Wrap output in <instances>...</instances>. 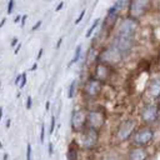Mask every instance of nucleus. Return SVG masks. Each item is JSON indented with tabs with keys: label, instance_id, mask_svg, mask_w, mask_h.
<instances>
[{
	"label": "nucleus",
	"instance_id": "nucleus-38",
	"mask_svg": "<svg viewBox=\"0 0 160 160\" xmlns=\"http://www.w3.org/2000/svg\"><path fill=\"white\" fill-rule=\"evenodd\" d=\"M5 21H6V19H3V20H1V24H0V28H3L4 24H5Z\"/></svg>",
	"mask_w": 160,
	"mask_h": 160
},
{
	"label": "nucleus",
	"instance_id": "nucleus-24",
	"mask_svg": "<svg viewBox=\"0 0 160 160\" xmlns=\"http://www.w3.org/2000/svg\"><path fill=\"white\" fill-rule=\"evenodd\" d=\"M41 135H40V141H41V143H44V138H45V125H41Z\"/></svg>",
	"mask_w": 160,
	"mask_h": 160
},
{
	"label": "nucleus",
	"instance_id": "nucleus-10",
	"mask_svg": "<svg viewBox=\"0 0 160 160\" xmlns=\"http://www.w3.org/2000/svg\"><path fill=\"white\" fill-rule=\"evenodd\" d=\"M101 90H103V83L94 76L89 78L83 86V94L86 99H95L100 95Z\"/></svg>",
	"mask_w": 160,
	"mask_h": 160
},
{
	"label": "nucleus",
	"instance_id": "nucleus-35",
	"mask_svg": "<svg viewBox=\"0 0 160 160\" xmlns=\"http://www.w3.org/2000/svg\"><path fill=\"white\" fill-rule=\"evenodd\" d=\"M20 48H21V43H19V45H18V46L15 48V54H18V53H19V50H20Z\"/></svg>",
	"mask_w": 160,
	"mask_h": 160
},
{
	"label": "nucleus",
	"instance_id": "nucleus-33",
	"mask_svg": "<svg viewBox=\"0 0 160 160\" xmlns=\"http://www.w3.org/2000/svg\"><path fill=\"white\" fill-rule=\"evenodd\" d=\"M61 43H63V39H59V40H58V43H56V49H59L60 48V45H61Z\"/></svg>",
	"mask_w": 160,
	"mask_h": 160
},
{
	"label": "nucleus",
	"instance_id": "nucleus-36",
	"mask_svg": "<svg viewBox=\"0 0 160 160\" xmlns=\"http://www.w3.org/2000/svg\"><path fill=\"white\" fill-rule=\"evenodd\" d=\"M20 79H23V75H18V78H16V80H15V84H19V80Z\"/></svg>",
	"mask_w": 160,
	"mask_h": 160
},
{
	"label": "nucleus",
	"instance_id": "nucleus-34",
	"mask_svg": "<svg viewBox=\"0 0 160 160\" xmlns=\"http://www.w3.org/2000/svg\"><path fill=\"white\" fill-rule=\"evenodd\" d=\"M49 154L53 155V144H51V143L49 144Z\"/></svg>",
	"mask_w": 160,
	"mask_h": 160
},
{
	"label": "nucleus",
	"instance_id": "nucleus-20",
	"mask_svg": "<svg viewBox=\"0 0 160 160\" xmlns=\"http://www.w3.org/2000/svg\"><path fill=\"white\" fill-rule=\"evenodd\" d=\"M75 85H76V81H75V80H73L72 84H70V86H69V93H68V96H69V98H73V96H74Z\"/></svg>",
	"mask_w": 160,
	"mask_h": 160
},
{
	"label": "nucleus",
	"instance_id": "nucleus-7",
	"mask_svg": "<svg viewBox=\"0 0 160 160\" xmlns=\"http://www.w3.org/2000/svg\"><path fill=\"white\" fill-rule=\"evenodd\" d=\"M139 29V20L134 19L131 16H126L120 21L118 26L116 35L120 36H129V38H135V34Z\"/></svg>",
	"mask_w": 160,
	"mask_h": 160
},
{
	"label": "nucleus",
	"instance_id": "nucleus-21",
	"mask_svg": "<svg viewBox=\"0 0 160 160\" xmlns=\"http://www.w3.org/2000/svg\"><path fill=\"white\" fill-rule=\"evenodd\" d=\"M14 0H9V3H8V9H6V13L8 14H11L13 10H14Z\"/></svg>",
	"mask_w": 160,
	"mask_h": 160
},
{
	"label": "nucleus",
	"instance_id": "nucleus-5",
	"mask_svg": "<svg viewBox=\"0 0 160 160\" xmlns=\"http://www.w3.org/2000/svg\"><path fill=\"white\" fill-rule=\"evenodd\" d=\"M159 118H160V108L156 104L148 103L140 110V119L144 125L153 126L155 123H158Z\"/></svg>",
	"mask_w": 160,
	"mask_h": 160
},
{
	"label": "nucleus",
	"instance_id": "nucleus-4",
	"mask_svg": "<svg viewBox=\"0 0 160 160\" xmlns=\"http://www.w3.org/2000/svg\"><path fill=\"white\" fill-rule=\"evenodd\" d=\"M155 139V130L153 126H140L138 128L135 134L131 138V145L133 146H139V148H146L150 145Z\"/></svg>",
	"mask_w": 160,
	"mask_h": 160
},
{
	"label": "nucleus",
	"instance_id": "nucleus-19",
	"mask_svg": "<svg viewBox=\"0 0 160 160\" xmlns=\"http://www.w3.org/2000/svg\"><path fill=\"white\" fill-rule=\"evenodd\" d=\"M99 23H100V19H95V20H94V23L91 24V26L88 29V32H86V34H85V36H86V38H90V35H91L93 33H94V30L98 28Z\"/></svg>",
	"mask_w": 160,
	"mask_h": 160
},
{
	"label": "nucleus",
	"instance_id": "nucleus-2",
	"mask_svg": "<svg viewBox=\"0 0 160 160\" xmlns=\"http://www.w3.org/2000/svg\"><path fill=\"white\" fill-rule=\"evenodd\" d=\"M136 130H138L136 120L133 118H126L125 120H123L119 124V126L115 130V135H114L115 143L123 144V143H126V141L131 140V138L135 134Z\"/></svg>",
	"mask_w": 160,
	"mask_h": 160
},
{
	"label": "nucleus",
	"instance_id": "nucleus-26",
	"mask_svg": "<svg viewBox=\"0 0 160 160\" xmlns=\"http://www.w3.org/2000/svg\"><path fill=\"white\" fill-rule=\"evenodd\" d=\"M33 105V99L32 96H28V99H26V109H30Z\"/></svg>",
	"mask_w": 160,
	"mask_h": 160
},
{
	"label": "nucleus",
	"instance_id": "nucleus-32",
	"mask_svg": "<svg viewBox=\"0 0 160 160\" xmlns=\"http://www.w3.org/2000/svg\"><path fill=\"white\" fill-rule=\"evenodd\" d=\"M63 6H64V1H60V4L56 6V11H60V10H61V8H63Z\"/></svg>",
	"mask_w": 160,
	"mask_h": 160
},
{
	"label": "nucleus",
	"instance_id": "nucleus-22",
	"mask_svg": "<svg viewBox=\"0 0 160 160\" xmlns=\"http://www.w3.org/2000/svg\"><path fill=\"white\" fill-rule=\"evenodd\" d=\"M32 145L28 144L26 146V160H33V156H32Z\"/></svg>",
	"mask_w": 160,
	"mask_h": 160
},
{
	"label": "nucleus",
	"instance_id": "nucleus-1",
	"mask_svg": "<svg viewBox=\"0 0 160 160\" xmlns=\"http://www.w3.org/2000/svg\"><path fill=\"white\" fill-rule=\"evenodd\" d=\"M99 139H100L99 131L94 130V129H90V128H85L81 133L78 134V138L75 139V143L84 152H91L99 144Z\"/></svg>",
	"mask_w": 160,
	"mask_h": 160
},
{
	"label": "nucleus",
	"instance_id": "nucleus-27",
	"mask_svg": "<svg viewBox=\"0 0 160 160\" xmlns=\"http://www.w3.org/2000/svg\"><path fill=\"white\" fill-rule=\"evenodd\" d=\"M41 24H43V21H41V20H39L38 23L35 24V25L33 26V28H32V32H35V30H38V29L40 28V26H41Z\"/></svg>",
	"mask_w": 160,
	"mask_h": 160
},
{
	"label": "nucleus",
	"instance_id": "nucleus-9",
	"mask_svg": "<svg viewBox=\"0 0 160 160\" xmlns=\"http://www.w3.org/2000/svg\"><path fill=\"white\" fill-rule=\"evenodd\" d=\"M153 0H131L129 5V16L139 20L149 11Z\"/></svg>",
	"mask_w": 160,
	"mask_h": 160
},
{
	"label": "nucleus",
	"instance_id": "nucleus-28",
	"mask_svg": "<svg viewBox=\"0 0 160 160\" xmlns=\"http://www.w3.org/2000/svg\"><path fill=\"white\" fill-rule=\"evenodd\" d=\"M54 128H55V116L51 118V128H50V133L54 131Z\"/></svg>",
	"mask_w": 160,
	"mask_h": 160
},
{
	"label": "nucleus",
	"instance_id": "nucleus-16",
	"mask_svg": "<svg viewBox=\"0 0 160 160\" xmlns=\"http://www.w3.org/2000/svg\"><path fill=\"white\" fill-rule=\"evenodd\" d=\"M101 160H126L125 158H123V155L118 153V152H114V150H110V152L105 153L103 155Z\"/></svg>",
	"mask_w": 160,
	"mask_h": 160
},
{
	"label": "nucleus",
	"instance_id": "nucleus-39",
	"mask_svg": "<svg viewBox=\"0 0 160 160\" xmlns=\"http://www.w3.org/2000/svg\"><path fill=\"white\" fill-rule=\"evenodd\" d=\"M19 20H20V15H18V16L15 18V20H14V21H15V23H18V21H19Z\"/></svg>",
	"mask_w": 160,
	"mask_h": 160
},
{
	"label": "nucleus",
	"instance_id": "nucleus-30",
	"mask_svg": "<svg viewBox=\"0 0 160 160\" xmlns=\"http://www.w3.org/2000/svg\"><path fill=\"white\" fill-rule=\"evenodd\" d=\"M26 19H28V15H23V16H21V26H24V25H25Z\"/></svg>",
	"mask_w": 160,
	"mask_h": 160
},
{
	"label": "nucleus",
	"instance_id": "nucleus-25",
	"mask_svg": "<svg viewBox=\"0 0 160 160\" xmlns=\"http://www.w3.org/2000/svg\"><path fill=\"white\" fill-rule=\"evenodd\" d=\"M21 75H23V79H21V83H20V89L24 88L25 84H26V73H23Z\"/></svg>",
	"mask_w": 160,
	"mask_h": 160
},
{
	"label": "nucleus",
	"instance_id": "nucleus-11",
	"mask_svg": "<svg viewBox=\"0 0 160 160\" xmlns=\"http://www.w3.org/2000/svg\"><path fill=\"white\" fill-rule=\"evenodd\" d=\"M112 45L118 48L124 55H128L129 53L133 50L135 45V38H129V36H120V35H115L114 41Z\"/></svg>",
	"mask_w": 160,
	"mask_h": 160
},
{
	"label": "nucleus",
	"instance_id": "nucleus-12",
	"mask_svg": "<svg viewBox=\"0 0 160 160\" xmlns=\"http://www.w3.org/2000/svg\"><path fill=\"white\" fill-rule=\"evenodd\" d=\"M113 73H114V68H110V66L103 63H96L94 68V78L101 83L109 81L113 76Z\"/></svg>",
	"mask_w": 160,
	"mask_h": 160
},
{
	"label": "nucleus",
	"instance_id": "nucleus-15",
	"mask_svg": "<svg viewBox=\"0 0 160 160\" xmlns=\"http://www.w3.org/2000/svg\"><path fill=\"white\" fill-rule=\"evenodd\" d=\"M79 150L80 148L76 145L75 141H73L68 149V160H79Z\"/></svg>",
	"mask_w": 160,
	"mask_h": 160
},
{
	"label": "nucleus",
	"instance_id": "nucleus-18",
	"mask_svg": "<svg viewBox=\"0 0 160 160\" xmlns=\"http://www.w3.org/2000/svg\"><path fill=\"white\" fill-rule=\"evenodd\" d=\"M80 55H81V45H78L76 49H75V54H74V58L72 59V61L68 64V66H72L74 65L75 63H78L79 59H80Z\"/></svg>",
	"mask_w": 160,
	"mask_h": 160
},
{
	"label": "nucleus",
	"instance_id": "nucleus-6",
	"mask_svg": "<svg viewBox=\"0 0 160 160\" xmlns=\"http://www.w3.org/2000/svg\"><path fill=\"white\" fill-rule=\"evenodd\" d=\"M106 123V113L104 109H91L88 112L86 128L100 131Z\"/></svg>",
	"mask_w": 160,
	"mask_h": 160
},
{
	"label": "nucleus",
	"instance_id": "nucleus-37",
	"mask_svg": "<svg viewBox=\"0 0 160 160\" xmlns=\"http://www.w3.org/2000/svg\"><path fill=\"white\" fill-rule=\"evenodd\" d=\"M36 68H38V64H36V63H35V64H34V65L32 66V72H34V70H35V69H36Z\"/></svg>",
	"mask_w": 160,
	"mask_h": 160
},
{
	"label": "nucleus",
	"instance_id": "nucleus-13",
	"mask_svg": "<svg viewBox=\"0 0 160 160\" xmlns=\"http://www.w3.org/2000/svg\"><path fill=\"white\" fill-rule=\"evenodd\" d=\"M126 160H149L150 153L146 148H139V146H131L126 153Z\"/></svg>",
	"mask_w": 160,
	"mask_h": 160
},
{
	"label": "nucleus",
	"instance_id": "nucleus-31",
	"mask_svg": "<svg viewBox=\"0 0 160 160\" xmlns=\"http://www.w3.org/2000/svg\"><path fill=\"white\" fill-rule=\"evenodd\" d=\"M18 45H19V44H18V38H14L11 41V46H18Z\"/></svg>",
	"mask_w": 160,
	"mask_h": 160
},
{
	"label": "nucleus",
	"instance_id": "nucleus-17",
	"mask_svg": "<svg viewBox=\"0 0 160 160\" xmlns=\"http://www.w3.org/2000/svg\"><path fill=\"white\" fill-rule=\"evenodd\" d=\"M130 1L131 0H115V4H114V8L115 10H116L118 13H120L121 10H124L126 6L129 8V5H130Z\"/></svg>",
	"mask_w": 160,
	"mask_h": 160
},
{
	"label": "nucleus",
	"instance_id": "nucleus-29",
	"mask_svg": "<svg viewBox=\"0 0 160 160\" xmlns=\"http://www.w3.org/2000/svg\"><path fill=\"white\" fill-rule=\"evenodd\" d=\"M43 53H44V49H40V50H39V53H38L36 60H40V59H41V56H43Z\"/></svg>",
	"mask_w": 160,
	"mask_h": 160
},
{
	"label": "nucleus",
	"instance_id": "nucleus-14",
	"mask_svg": "<svg viewBox=\"0 0 160 160\" xmlns=\"http://www.w3.org/2000/svg\"><path fill=\"white\" fill-rule=\"evenodd\" d=\"M146 95L152 100H160V78H153L146 88Z\"/></svg>",
	"mask_w": 160,
	"mask_h": 160
},
{
	"label": "nucleus",
	"instance_id": "nucleus-23",
	"mask_svg": "<svg viewBox=\"0 0 160 160\" xmlns=\"http://www.w3.org/2000/svg\"><path fill=\"white\" fill-rule=\"evenodd\" d=\"M84 15H85V9H83L81 10V13H80V15L76 18V20H75V24H79L80 21L83 20V18H84Z\"/></svg>",
	"mask_w": 160,
	"mask_h": 160
},
{
	"label": "nucleus",
	"instance_id": "nucleus-8",
	"mask_svg": "<svg viewBox=\"0 0 160 160\" xmlns=\"http://www.w3.org/2000/svg\"><path fill=\"white\" fill-rule=\"evenodd\" d=\"M86 119H88V112L84 109H74L70 116V126L72 131L75 134L81 133L86 128Z\"/></svg>",
	"mask_w": 160,
	"mask_h": 160
},
{
	"label": "nucleus",
	"instance_id": "nucleus-3",
	"mask_svg": "<svg viewBox=\"0 0 160 160\" xmlns=\"http://www.w3.org/2000/svg\"><path fill=\"white\" fill-rule=\"evenodd\" d=\"M124 56L125 55L118 48H115L114 45H110V46L101 49L98 53L96 60H98V63H103L105 65L110 66V68H115V66H118L123 63Z\"/></svg>",
	"mask_w": 160,
	"mask_h": 160
}]
</instances>
